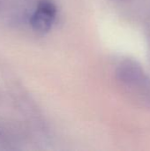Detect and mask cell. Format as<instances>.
<instances>
[{
  "instance_id": "cell-1",
  "label": "cell",
  "mask_w": 150,
  "mask_h": 151,
  "mask_svg": "<svg viewBox=\"0 0 150 151\" xmlns=\"http://www.w3.org/2000/svg\"><path fill=\"white\" fill-rule=\"evenodd\" d=\"M57 14V7L50 0H41L30 18V24L38 32H47L51 28Z\"/></svg>"
}]
</instances>
